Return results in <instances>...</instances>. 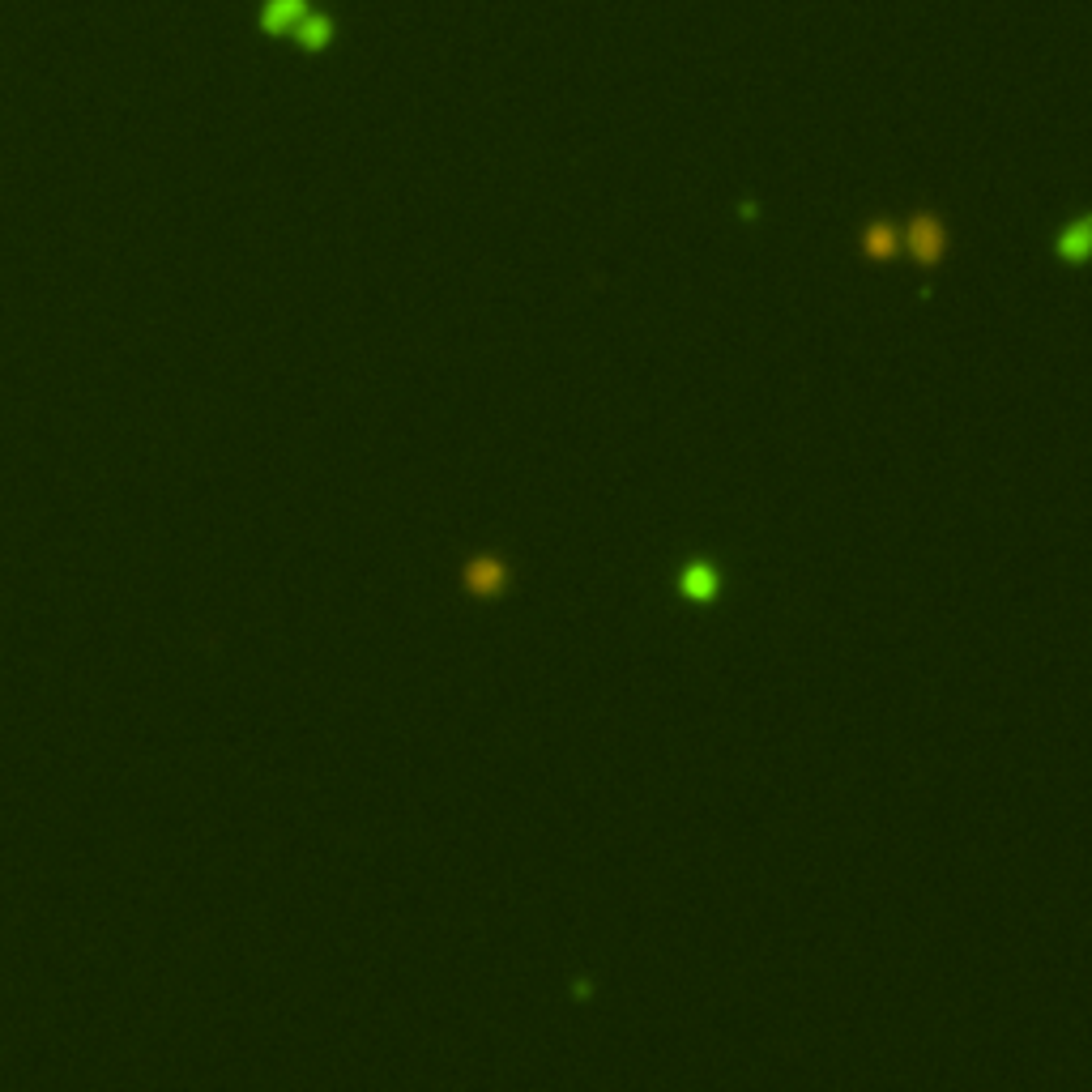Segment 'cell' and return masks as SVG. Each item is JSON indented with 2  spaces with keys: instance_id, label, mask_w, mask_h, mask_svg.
Masks as SVG:
<instances>
[{
  "instance_id": "1",
  "label": "cell",
  "mask_w": 1092,
  "mask_h": 1092,
  "mask_svg": "<svg viewBox=\"0 0 1092 1092\" xmlns=\"http://www.w3.org/2000/svg\"><path fill=\"white\" fill-rule=\"evenodd\" d=\"M905 244L909 252L918 256V265H939V256H943V227H939V218H913L909 222V231H905Z\"/></svg>"
},
{
  "instance_id": "3",
  "label": "cell",
  "mask_w": 1092,
  "mask_h": 1092,
  "mask_svg": "<svg viewBox=\"0 0 1092 1092\" xmlns=\"http://www.w3.org/2000/svg\"><path fill=\"white\" fill-rule=\"evenodd\" d=\"M303 18H308V5H303V0H269V9H265L269 30H295Z\"/></svg>"
},
{
  "instance_id": "2",
  "label": "cell",
  "mask_w": 1092,
  "mask_h": 1092,
  "mask_svg": "<svg viewBox=\"0 0 1092 1092\" xmlns=\"http://www.w3.org/2000/svg\"><path fill=\"white\" fill-rule=\"evenodd\" d=\"M1058 256H1063L1067 265H1084V261H1092V214H1088V218H1075L1071 227L1058 235Z\"/></svg>"
},
{
  "instance_id": "6",
  "label": "cell",
  "mask_w": 1092,
  "mask_h": 1092,
  "mask_svg": "<svg viewBox=\"0 0 1092 1092\" xmlns=\"http://www.w3.org/2000/svg\"><path fill=\"white\" fill-rule=\"evenodd\" d=\"M295 35H299L303 47H320V43H329V22L325 18H312V13H308V18L295 26Z\"/></svg>"
},
{
  "instance_id": "4",
  "label": "cell",
  "mask_w": 1092,
  "mask_h": 1092,
  "mask_svg": "<svg viewBox=\"0 0 1092 1092\" xmlns=\"http://www.w3.org/2000/svg\"><path fill=\"white\" fill-rule=\"evenodd\" d=\"M892 252H896V231L888 222H875V227L866 231V256H871V261H888Z\"/></svg>"
},
{
  "instance_id": "5",
  "label": "cell",
  "mask_w": 1092,
  "mask_h": 1092,
  "mask_svg": "<svg viewBox=\"0 0 1092 1092\" xmlns=\"http://www.w3.org/2000/svg\"><path fill=\"white\" fill-rule=\"evenodd\" d=\"M683 589L692 593V598H713V589H717V576H713V568H704V564L687 568V572H683Z\"/></svg>"
}]
</instances>
